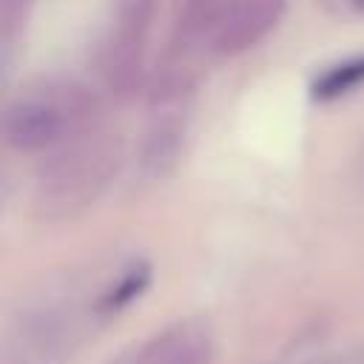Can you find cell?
I'll list each match as a JSON object with an SVG mask.
<instances>
[{"mask_svg": "<svg viewBox=\"0 0 364 364\" xmlns=\"http://www.w3.org/2000/svg\"><path fill=\"white\" fill-rule=\"evenodd\" d=\"M210 361H213V341L208 330L185 321L145 341L122 364H210Z\"/></svg>", "mask_w": 364, "mask_h": 364, "instance_id": "2", "label": "cell"}, {"mask_svg": "<svg viewBox=\"0 0 364 364\" xmlns=\"http://www.w3.org/2000/svg\"><path fill=\"white\" fill-rule=\"evenodd\" d=\"M145 282H148V273H145V270H131V273L119 282V287L108 296L105 307H122L125 301H131V299L145 287Z\"/></svg>", "mask_w": 364, "mask_h": 364, "instance_id": "4", "label": "cell"}, {"mask_svg": "<svg viewBox=\"0 0 364 364\" xmlns=\"http://www.w3.org/2000/svg\"><path fill=\"white\" fill-rule=\"evenodd\" d=\"M358 82H364V57L330 68V71L316 82V97H336V94H344V91H350V88H355Z\"/></svg>", "mask_w": 364, "mask_h": 364, "instance_id": "3", "label": "cell"}, {"mask_svg": "<svg viewBox=\"0 0 364 364\" xmlns=\"http://www.w3.org/2000/svg\"><path fill=\"white\" fill-rule=\"evenodd\" d=\"M65 108L54 97H20L6 114V142L17 151H37L60 139Z\"/></svg>", "mask_w": 364, "mask_h": 364, "instance_id": "1", "label": "cell"}]
</instances>
